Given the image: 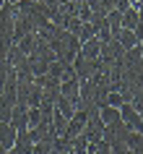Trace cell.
<instances>
[{
    "mask_svg": "<svg viewBox=\"0 0 143 154\" xmlns=\"http://www.w3.org/2000/svg\"><path fill=\"white\" fill-rule=\"evenodd\" d=\"M49 47H52V52H55V60L73 65V60H76V55H78V50H81V42L76 39V34H70V32L63 29L55 39L49 42Z\"/></svg>",
    "mask_w": 143,
    "mask_h": 154,
    "instance_id": "obj_1",
    "label": "cell"
},
{
    "mask_svg": "<svg viewBox=\"0 0 143 154\" xmlns=\"http://www.w3.org/2000/svg\"><path fill=\"white\" fill-rule=\"evenodd\" d=\"M127 136H130V131L122 125V120L112 123V125H104V141L112 146V149H127Z\"/></svg>",
    "mask_w": 143,
    "mask_h": 154,
    "instance_id": "obj_2",
    "label": "cell"
},
{
    "mask_svg": "<svg viewBox=\"0 0 143 154\" xmlns=\"http://www.w3.org/2000/svg\"><path fill=\"white\" fill-rule=\"evenodd\" d=\"M120 120L130 133H143V120H141V110L130 102H122L120 105Z\"/></svg>",
    "mask_w": 143,
    "mask_h": 154,
    "instance_id": "obj_3",
    "label": "cell"
},
{
    "mask_svg": "<svg viewBox=\"0 0 143 154\" xmlns=\"http://www.w3.org/2000/svg\"><path fill=\"white\" fill-rule=\"evenodd\" d=\"M122 55H125V47H122L115 37H109V39L102 42V52H99V60H102V63H107V65L120 63V60H122Z\"/></svg>",
    "mask_w": 143,
    "mask_h": 154,
    "instance_id": "obj_4",
    "label": "cell"
},
{
    "mask_svg": "<svg viewBox=\"0 0 143 154\" xmlns=\"http://www.w3.org/2000/svg\"><path fill=\"white\" fill-rule=\"evenodd\" d=\"M88 118H86V128H83V136L88 138V144H94V141H102V136H104V123H102V118H99V110H91V112H86Z\"/></svg>",
    "mask_w": 143,
    "mask_h": 154,
    "instance_id": "obj_5",
    "label": "cell"
},
{
    "mask_svg": "<svg viewBox=\"0 0 143 154\" xmlns=\"http://www.w3.org/2000/svg\"><path fill=\"white\" fill-rule=\"evenodd\" d=\"M73 71H76V79H78V81H88V79L96 73V60H88V57L76 55V60H73Z\"/></svg>",
    "mask_w": 143,
    "mask_h": 154,
    "instance_id": "obj_6",
    "label": "cell"
},
{
    "mask_svg": "<svg viewBox=\"0 0 143 154\" xmlns=\"http://www.w3.org/2000/svg\"><path fill=\"white\" fill-rule=\"evenodd\" d=\"M86 118L88 115L83 112V110H76V115H73L70 120H68V125H65V133L63 136L65 138H76V136H81V133H83V128H86Z\"/></svg>",
    "mask_w": 143,
    "mask_h": 154,
    "instance_id": "obj_7",
    "label": "cell"
},
{
    "mask_svg": "<svg viewBox=\"0 0 143 154\" xmlns=\"http://www.w3.org/2000/svg\"><path fill=\"white\" fill-rule=\"evenodd\" d=\"M8 123H10L16 131H29V107H26L24 102H16Z\"/></svg>",
    "mask_w": 143,
    "mask_h": 154,
    "instance_id": "obj_8",
    "label": "cell"
},
{
    "mask_svg": "<svg viewBox=\"0 0 143 154\" xmlns=\"http://www.w3.org/2000/svg\"><path fill=\"white\" fill-rule=\"evenodd\" d=\"M16 89H5L0 94V123H8L10 112H13V105H16Z\"/></svg>",
    "mask_w": 143,
    "mask_h": 154,
    "instance_id": "obj_9",
    "label": "cell"
},
{
    "mask_svg": "<svg viewBox=\"0 0 143 154\" xmlns=\"http://www.w3.org/2000/svg\"><path fill=\"white\" fill-rule=\"evenodd\" d=\"M60 97L70 99L73 105H76L78 97H81V81H78V79H68V81H63V84H60Z\"/></svg>",
    "mask_w": 143,
    "mask_h": 154,
    "instance_id": "obj_10",
    "label": "cell"
},
{
    "mask_svg": "<svg viewBox=\"0 0 143 154\" xmlns=\"http://www.w3.org/2000/svg\"><path fill=\"white\" fill-rule=\"evenodd\" d=\"M16 133L18 131L10 125V123H0V146L8 152V149H13V144H16Z\"/></svg>",
    "mask_w": 143,
    "mask_h": 154,
    "instance_id": "obj_11",
    "label": "cell"
},
{
    "mask_svg": "<svg viewBox=\"0 0 143 154\" xmlns=\"http://www.w3.org/2000/svg\"><path fill=\"white\" fill-rule=\"evenodd\" d=\"M99 52H102V42L96 39H88V42H83L81 45V50H78V55L81 57H88V60H99Z\"/></svg>",
    "mask_w": 143,
    "mask_h": 154,
    "instance_id": "obj_12",
    "label": "cell"
},
{
    "mask_svg": "<svg viewBox=\"0 0 143 154\" xmlns=\"http://www.w3.org/2000/svg\"><path fill=\"white\" fill-rule=\"evenodd\" d=\"M99 118H102L104 125H112V123H117V120H120V107H112V105L99 107Z\"/></svg>",
    "mask_w": 143,
    "mask_h": 154,
    "instance_id": "obj_13",
    "label": "cell"
},
{
    "mask_svg": "<svg viewBox=\"0 0 143 154\" xmlns=\"http://www.w3.org/2000/svg\"><path fill=\"white\" fill-rule=\"evenodd\" d=\"M73 34H76V39L83 45V42L94 39V24H91V21H81V26H78V29H76Z\"/></svg>",
    "mask_w": 143,
    "mask_h": 154,
    "instance_id": "obj_14",
    "label": "cell"
},
{
    "mask_svg": "<svg viewBox=\"0 0 143 154\" xmlns=\"http://www.w3.org/2000/svg\"><path fill=\"white\" fill-rule=\"evenodd\" d=\"M115 39L122 45L125 50H130V47H135L138 45V39H135V34H133V29H120L117 34H115Z\"/></svg>",
    "mask_w": 143,
    "mask_h": 154,
    "instance_id": "obj_15",
    "label": "cell"
},
{
    "mask_svg": "<svg viewBox=\"0 0 143 154\" xmlns=\"http://www.w3.org/2000/svg\"><path fill=\"white\" fill-rule=\"evenodd\" d=\"M55 110H57V112H60V115H65L68 120H70L73 115H76V105H73L70 99H65V97H60V99H57V102H55Z\"/></svg>",
    "mask_w": 143,
    "mask_h": 154,
    "instance_id": "obj_16",
    "label": "cell"
},
{
    "mask_svg": "<svg viewBox=\"0 0 143 154\" xmlns=\"http://www.w3.org/2000/svg\"><path fill=\"white\" fill-rule=\"evenodd\" d=\"M138 8L135 5H130L127 11H122V29H135V24H138Z\"/></svg>",
    "mask_w": 143,
    "mask_h": 154,
    "instance_id": "obj_17",
    "label": "cell"
},
{
    "mask_svg": "<svg viewBox=\"0 0 143 154\" xmlns=\"http://www.w3.org/2000/svg\"><path fill=\"white\" fill-rule=\"evenodd\" d=\"M107 24H109V32H112V37H115V34L122 29V13L112 8L109 13H107Z\"/></svg>",
    "mask_w": 143,
    "mask_h": 154,
    "instance_id": "obj_18",
    "label": "cell"
},
{
    "mask_svg": "<svg viewBox=\"0 0 143 154\" xmlns=\"http://www.w3.org/2000/svg\"><path fill=\"white\" fill-rule=\"evenodd\" d=\"M86 154H112V146L102 138V141H94V144H88Z\"/></svg>",
    "mask_w": 143,
    "mask_h": 154,
    "instance_id": "obj_19",
    "label": "cell"
},
{
    "mask_svg": "<svg viewBox=\"0 0 143 154\" xmlns=\"http://www.w3.org/2000/svg\"><path fill=\"white\" fill-rule=\"evenodd\" d=\"M39 123H42V112H39V107H29V128L39 125Z\"/></svg>",
    "mask_w": 143,
    "mask_h": 154,
    "instance_id": "obj_20",
    "label": "cell"
},
{
    "mask_svg": "<svg viewBox=\"0 0 143 154\" xmlns=\"http://www.w3.org/2000/svg\"><path fill=\"white\" fill-rule=\"evenodd\" d=\"M130 105H135L138 110H143V84L133 91V102H130Z\"/></svg>",
    "mask_w": 143,
    "mask_h": 154,
    "instance_id": "obj_21",
    "label": "cell"
},
{
    "mask_svg": "<svg viewBox=\"0 0 143 154\" xmlns=\"http://www.w3.org/2000/svg\"><path fill=\"white\" fill-rule=\"evenodd\" d=\"M127 8H130V0H115V11L122 13V11H127Z\"/></svg>",
    "mask_w": 143,
    "mask_h": 154,
    "instance_id": "obj_22",
    "label": "cell"
},
{
    "mask_svg": "<svg viewBox=\"0 0 143 154\" xmlns=\"http://www.w3.org/2000/svg\"><path fill=\"white\" fill-rule=\"evenodd\" d=\"M133 34H135V39H138V42L143 39V21H141V18H138V24H135V29H133Z\"/></svg>",
    "mask_w": 143,
    "mask_h": 154,
    "instance_id": "obj_23",
    "label": "cell"
},
{
    "mask_svg": "<svg viewBox=\"0 0 143 154\" xmlns=\"http://www.w3.org/2000/svg\"><path fill=\"white\" fill-rule=\"evenodd\" d=\"M112 154H130V149H112Z\"/></svg>",
    "mask_w": 143,
    "mask_h": 154,
    "instance_id": "obj_24",
    "label": "cell"
},
{
    "mask_svg": "<svg viewBox=\"0 0 143 154\" xmlns=\"http://www.w3.org/2000/svg\"><path fill=\"white\" fill-rule=\"evenodd\" d=\"M5 63V52H3V50H0V65Z\"/></svg>",
    "mask_w": 143,
    "mask_h": 154,
    "instance_id": "obj_25",
    "label": "cell"
},
{
    "mask_svg": "<svg viewBox=\"0 0 143 154\" xmlns=\"http://www.w3.org/2000/svg\"><path fill=\"white\" fill-rule=\"evenodd\" d=\"M3 5H5V0H0V11H3Z\"/></svg>",
    "mask_w": 143,
    "mask_h": 154,
    "instance_id": "obj_26",
    "label": "cell"
},
{
    "mask_svg": "<svg viewBox=\"0 0 143 154\" xmlns=\"http://www.w3.org/2000/svg\"><path fill=\"white\" fill-rule=\"evenodd\" d=\"M5 3H10V5H13V3H18V0H5Z\"/></svg>",
    "mask_w": 143,
    "mask_h": 154,
    "instance_id": "obj_27",
    "label": "cell"
},
{
    "mask_svg": "<svg viewBox=\"0 0 143 154\" xmlns=\"http://www.w3.org/2000/svg\"><path fill=\"white\" fill-rule=\"evenodd\" d=\"M141 120H143V110H141Z\"/></svg>",
    "mask_w": 143,
    "mask_h": 154,
    "instance_id": "obj_28",
    "label": "cell"
},
{
    "mask_svg": "<svg viewBox=\"0 0 143 154\" xmlns=\"http://www.w3.org/2000/svg\"><path fill=\"white\" fill-rule=\"evenodd\" d=\"M31 3H37V0H31Z\"/></svg>",
    "mask_w": 143,
    "mask_h": 154,
    "instance_id": "obj_29",
    "label": "cell"
}]
</instances>
